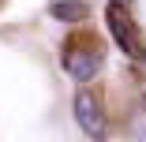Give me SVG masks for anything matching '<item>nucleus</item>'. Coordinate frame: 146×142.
I'll return each instance as SVG.
<instances>
[{
    "label": "nucleus",
    "instance_id": "obj_1",
    "mask_svg": "<svg viewBox=\"0 0 146 142\" xmlns=\"http://www.w3.org/2000/svg\"><path fill=\"white\" fill-rule=\"evenodd\" d=\"M60 64H64V71L79 82V86H86V82L98 75V67H101V45H98V38H90V34L68 38L64 52H60Z\"/></svg>",
    "mask_w": 146,
    "mask_h": 142
},
{
    "label": "nucleus",
    "instance_id": "obj_2",
    "mask_svg": "<svg viewBox=\"0 0 146 142\" xmlns=\"http://www.w3.org/2000/svg\"><path fill=\"white\" fill-rule=\"evenodd\" d=\"M105 22H109V34L116 38V45L124 49V56L146 64V38H142V30H139V22L131 19L127 4L109 0V4H105Z\"/></svg>",
    "mask_w": 146,
    "mask_h": 142
},
{
    "label": "nucleus",
    "instance_id": "obj_3",
    "mask_svg": "<svg viewBox=\"0 0 146 142\" xmlns=\"http://www.w3.org/2000/svg\"><path fill=\"white\" fill-rule=\"evenodd\" d=\"M71 108H75V124L82 127V135H86V138L101 142V138L109 135V124H105V108H101V97H98L94 90L79 86V90H75V101H71Z\"/></svg>",
    "mask_w": 146,
    "mask_h": 142
},
{
    "label": "nucleus",
    "instance_id": "obj_4",
    "mask_svg": "<svg viewBox=\"0 0 146 142\" xmlns=\"http://www.w3.org/2000/svg\"><path fill=\"white\" fill-rule=\"evenodd\" d=\"M49 15L60 19V22H82L86 15H90V4H86V0H52Z\"/></svg>",
    "mask_w": 146,
    "mask_h": 142
}]
</instances>
